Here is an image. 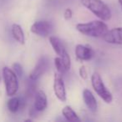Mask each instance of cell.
<instances>
[{
	"label": "cell",
	"instance_id": "6da1fadb",
	"mask_svg": "<svg viewBox=\"0 0 122 122\" xmlns=\"http://www.w3.org/2000/svg\"><path fill=\"white\" fill-rule=\"evenodd\" d=\"M76 29L84 35L99 38L105 35L108 31V26L103 21L94 20L85 24H78L76 25Z\"/></svg>",
	"mask_w": 122,
	"mask_h": 122
},
{
	"label": "cell",
	"instance_id": "7a4b0ae2",
	"mask_svg": "<svg viewBox=\"0 0 122 122\" xmlns=\"http://www.w3.org/2000/svg\"><path fill=\"white\" fill-rule=\"evenodd\" d=\"M81 4L102 21H108L111 19L110 8L102 0H81Z\"/></svg>",
	"mask_w": 122,
	"mask_h": 122
},
{
	"label": "cell",
	"instance_id": "3957f363",
	"mask_svg": "<svg viewBox=\"0 0 122 122\" xmlns=\"http://www.w3.org/2000/svg\"><path fill=\"white\" fill-rule=\"evenodd\" d=\"M91 85L97 95L107 104H110L113 100V95L110 91L106 88L100 74L95 72L91 76Z\"/></svg>",
	"mask_w": 122,
	"mask_h": 122
},
{
	"label": "cell",
	"instance_id": "277c9868",
	"mask_svg": "<svg viewBox=\"0 0 122 122\" xmlns=\"http://www.w3.org/2000/svg\"><path fill=\"white\" fill-rule=\"evenodd\" d=\"M3 76L8 96H14L19 90L18 76L12 69L5 66L3 69Z\"/></svg>",
	"mask_w": 122,
	"mask_h": 122
},
{
	"label": "cell",
	"instance_id": "5b68a950",
	"mask_svg": "<svg viewBox=\"0 0 122 122\" xmlns=\"http://www.w3.org/2000/svg\"><path fill=\"white\" fill-rule=\"evenodd\" d=\"M49 43H50L51 46L54 49V52L63 60L66 69L68 70H70V65H71V63H70V57L68 53H67L65 46L63 44V42L59 38L55 37V36H50L49 37Z\"/></svg>",
	"mask_w": 122,
	"mask_h": 122
},
{
	"label": "cell",
	"instance_id": "8992f818",
	"mask_svg": "<svg viewBox=\"0 0 122 122\" xmlns=\"http://www.w3.org/2000/svg\"><path fill=\"white\" fill-rule=\"evenodd\" d=\"M54 26L53 24L47 20H39L36 21L32 24L30 30L33 34L39 35L40 37H47L52 33Z\"/></svg>",
	"mask_w": 122,
	"mask_h": 122
},
{
	"label": "cell",
	"instance_id": "52a82bcc",
	"mask_svg": "<svg viewBox=\"0 0 122 122\" xmlns=\"http://www.w3.org/2000/svg\"><path fill=\"white\" fill-rule=\"evenodd\" d=\"M49 67V61L46 56H42L38 60L37 64L34 66V70L29 75V79L33 80H38L42 75L46 73Z\"/></svg>",
	"mask_w": 122,
	"mask_h": 122
},
{
	"label": "cell",
	"instance_id": "ba28073f",
	"mask_svg": "<svg viewBox=\"0 0 122 122\" xmlns=\"http://www.w3.org/2000/svg\"><path fill=\"white\" fill-rule=\"evenodd\" d=\"M54 92L55 96L62 102L66 101V90L64 80L59 73H55L54 77Z\"/></svg>",
	"mask_w": 122,
	"mask_h": 122
},
{
	"label": "cell",
	"instance_id": "9c48e42d",
	"mask_svg": "<svg viewBox=\"0 0 122 122\" xmlns=\"http://www.w3.org/2000/svg\"><path fill=\"white\" fill-rule=\"evenodd\" d=\"M103 39L109 44L122 45V27L114 28L108 30L103 36Z\"/></svg>",
	"mask_w": 122,
	"mask_h": 122
},
{
	"label": "cell",
	"instance_id": "30bf717a",
	"mask_svg": "<svg viewBox=\"0 0 122 122\" xmlns=\"http://www.w3.org/2000/svg\"><path fill=\"white\" fill-rule=\"evenodd\" d=\"M94 54L95 53L90 47L82 44H78L75 47V55L80 60H90Z\"/></svg>",
	"mask_w": 122,
	"mask_h": 122
},
{
	"label": "cell",
	"instance_id": "8fae6325",
	"mask_svg": "<svg viewBox=\"0 0 122 122\" xmlns=\"http://www.w3.org/2000/svg\"><path fill=\"white\" fill-rule=\"evenodd\" d=\"M48 100L47 95L43 90H38L34 95V108L38 112L44 111L47 108Z\"/></svg>",
	"mask_w": 122,
	"mask_h": 122
},
{
	"label": "cell",
	"instance_id": "7c38bea8",
	"mask_svg": "<svg viewBox=\"0 0 122 122\" xmlns=\"http://www.w3.org/2000/svg\"><path fill=\"white\" fill-rule=\"evenodd\" d=\"M83 99L85 104L86 105L87 108L92 112H95L97 110V101L96 99L95 98L94 95L92 94V92L88 89H85L83 91Z\"/></svg>",
	"mask_w": 122,
	"mask_h": 122
},
{
	"label": "cell",
	"instance_id": "4fadbf2b",
	"mask_svg": "<svg viewBox=\"0 0 122 122\" xmlns=\"http://www.w3.org/2000/svg\"><path fill=\"white\" fill-rule=\"evenodd\" d=\"M12 34L13 37L14 38L17 42H19V44H24L25 43V38H24V31H23V29L20 25L17 24H14L12 25Z\"/></svg>",
	"mask_w": 122,
	"mask_h": 122
},
{
	"label": "cell",
	"instance_id": "5bb4252c",
	"mask_svg": "<svg viewBox=\"0 0 122 122\" xmlns=\"http://www.w3.org/2000/svg\"><path fill=\"white\" fill-rule=\"evenodd\" d=\"M62 115H64L65 119L68 121L71 122H80V119L77 115V114L75 112V110L70 106V105H66L63 108L62 110Z\"/></svg>",
	"mask_w": 122,
	"mask_h": 122
},
{
	"label": "cell",
	"instance_id": "9a60e30c",
	"mask_svg": "<svg viewBox=\"0 0 122 122\" xmlns=\"http://www.w3.org/2000/svg\"><path fill=\"white\" fill-rule=\"evenodd\" d=\"M22 102H23L22 100L20 98H19V97H13V98H11L8 101L7 103L8 109L12 113H16L23 106Z\"/></svg>",
	"mask_w": 122,
	"mask_h": 122
},
{
	"label": "cell",
	"instance_id": "2e32d148",
	"mask_svg": "<svg viewBox=\"0 0 122 122\" xmlns=\"http://www.w3.org/2000/svg\"><path fill=\"white\" fill-rule=\"evenodd\" d=\"M54 65H55V68H56V70H57L58 73H59L60 75H63V74L66 73V72L68 71V70L66 69L63 60L61 59V58L56 57V58H54Z\"/></svg>",
	"mask_w": 122,
	"mask_h": 122
},
{
	"label": "cell",
	"instance_id": "e0dca14e",
	"mask_svg": "<svg viewBox=\"0 0 122 122\" xmlns=\"http://www.w3.org/2000/svg\"><path fill=\"white\" fill-rule=\"evenodd\" d=\"M36 80H33L29 79V81L28 82V86H27V95L28 96H32L33 95H35V89H36V85L35 82Z\"/></svg>",
	"mask_w": 122,
	"mask_h": 122
},
{
	"label": "cell",
	"instance_id": "ac0fdd59",
	"mask_svg": "<svg viewBox=\"0 0 122 122\" xmlns=\"http://www.w3.org/2000/svg\"><path fill=\"white\" fill-rule=\"evenodd\" d=\"M13 70L17 75L18 77H21L23 75V68L20 64L15 63L13 65Z\"/></svg>",
	"mask_w": 122,
	"mask_h": 122
},
{
	"label": "cell",
	"instance_id": "d6986e66",
	"mask_svg": "<svg viewBox=\"0 0 122 122\" xmlns=\"http://www.w3.org/2000/svg\"><path fill=\"white\" fill-rule=\"evenodd\" d=\"M79 73H80V75L81 77V79L83 80H86L87 77H88V74H87L86 69L84 65H82L81 67L80 68V70H79Z\"/></svg>",
	"mask_w": 122,
	"mask_h": 122
},
{
	"label": "cell",
	"instance_id": "ffe728a7",
	"mask_svg": "<svg viewBox=\"0 0 122 122\" xmlns=\"http://www.w3.org/2000/svg\"><path fill=\"white\" fill-rule=\"evenodd\" d=\"M72 15H73V12L70 9H66L65 11V14H64V17L66 20H70L72 18Z\"/></svg>",
	"mask_w": 122,
	"mask_h": 122
},
{
	"label": "cell",
	"instance_id": "44dd1931",
	"mask_svg": "<svg viewBox=\"0 0 122 122\" xmlns=\"http://www.w3.org/2000/svg\"><path fill=\"white\" fill-rule=\"evenodd\" d=\"M118 1H119V3H120V6H121V9H122V0H118Z\"/></svg>",
	"mask_w": 122,
	"mask_h": 122
},
{
	"label": "cell",
	"instance_id": "7402d4cb",
	"mask_svg": "<svg viewBox=\"0 0 122 122\" xmlns=\"http://www.w3.org/2000/svg\"><path fill=\"white\" fill-rule=\"evenodd\" d=\"M0 80H1V77H0Z\"/></svg>",
	"mask_w": 122,
	"mask_h": 122
}]
</instances>
